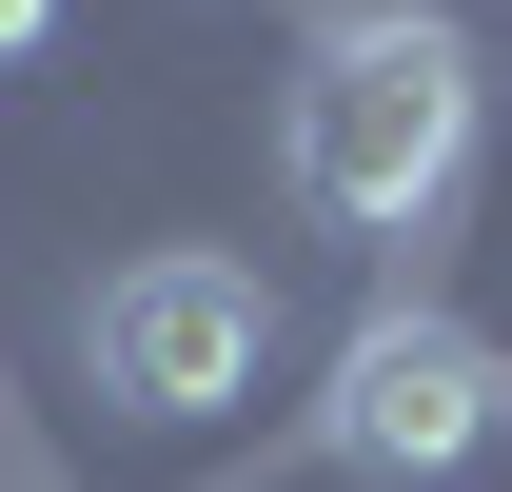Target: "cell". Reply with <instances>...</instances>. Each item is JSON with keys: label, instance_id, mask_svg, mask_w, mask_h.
Masks as SVG:
<instances>
[{"label": "cell", "instance_id": "2", "mask_svg": "<svg viewBox=\"0 0 512 492\" xmlns=\"http://www.w3.org/2000/svg\"><path fill=\"white\" fill-rule=\"evenodd\" d=\"M79 374L119 394V414L197 433V414H237L256 374H276V296H256V256H119L99 276V315H79Z\"/></svg>", "mask_w": 512, "mask_h": 492}, {"label": "cell", "instance_id": "3", "mask_svg": "<svg viewBox=\"0 0 512 492\" xmlns=\"http://www.w3.org/2000/svg\"><path fill=\"white\" fill-rule=\"evenodd\" d=\"M493 433H512V355H493V335H453L434 296L355 315V355H335V394H316V453H335V473H473Z\"/></svg>", "mask_w": 512, "mask_h": 492}, {"label": "cell", "instance_id": "4", "mask_svg": "<svg viewBox=\"0 0 512 492\" xmlns=\"http://www.w3.org/2000/svg\"><path fill=\"white\" fill-rule=\"evenodd\" d=\"M40 40H60V0H0V60H40Z\"/></svg>", "mask_w": 512, "mask_h": 492}, {"label": "cell", "instance_id": "1", "mask_svg": "<svg viewBox=\"0 0 512 492\" xmlns=\"http://www.w3.org/2000/svg\"><path fill=\"white\" fill-rule=\"evenodd\" d=\"M276 178H296L316 237H375V256L434 237L453 178H473V40L414 20V0H355L276 99Z\"/></svg>", "mask_w": 512, "mask_h": 492}]
</instances>
